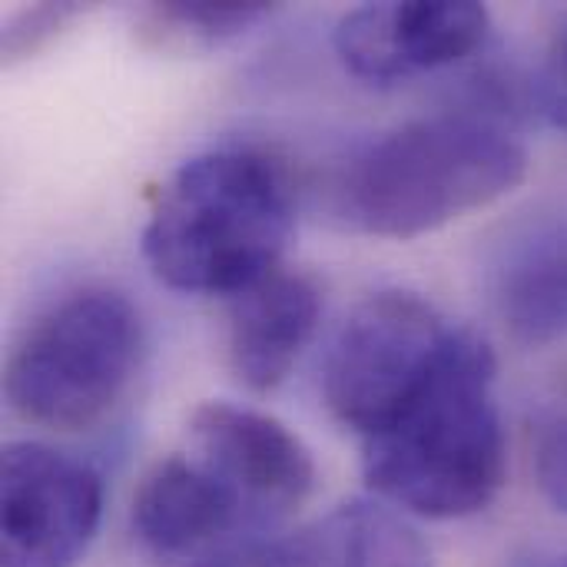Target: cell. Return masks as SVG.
Returning <instances> with one entry per match:
<instances>
[{"mask_svg":"<svg viewBox=\"0 0 567 567\" xmlns=\"http://www.w3.org/2000/svg\"><path fill=\"white\" fill-rule=\"evenodd\" d=\"M492 346L458 329L435 375L382 429L362 439L369 488L402 515L455 522L485 512L508 475Z\"/></svg>","mask_w":567,"mask_h":567,"instance_id":"1","label":"cell"},{"mask_svg":"<svg viewBox=\"0 0 567 567\" xmlns=\"http://www.w3.org/2000/svg\"><path fill=\"white\" fill-rule=\"evenodd\" d=\"M292 226L296 189L282 159L259 146H216L166 179L140 246L163 286L233 299L282 266Z\"/></svg>","mask_w":567,"mask_h":567,"instance_id":"2","label":"cell"},{"mask_svg":"<svg viewBox=\"0 0 567 567\" xmlns=\"http://www.w3.org/2000/svg\"><path fill=\"white\" fill-rule=\"evenodd\" d=\"M528 150L492 113H439L402 123L349 156L332 183L346 229L415 239L518 189Z\"/></svg>","mask_w":567,"mask_h":567,"instance_id":"3","label":"cell"},{"mask_svg":"<svg viewBox=\"0 0 567 567\" xmlns=\"http://www.w3.org/2000/svg\"><path fill=\"white\" fill-rule=\"evenodd\" d=\"M143 359L140 309L116 289L86 286L56 299L7 359L10 409L47 432H86L126 395Z\"/></svg>","mask_w":567,"mask_h":567,"instance_id":"4","label":"cell"},{"mask_svg":"<svg viewBox=\"0 0 567 567\" xmlns=\"http://www.w3.org/2000/svg\"><path fill=\"white\" fill-rule=\"evenodd\" d=\"M458 329L419 292L369 296L326 352L322 395L329 412L359 439L372 435L435 375Z\"/></svg>","mask_w":567,"mask_h":567,"instance_id":"5","label":"cell"},{"mask_svg":"<svg viewBox=\"0 0 567 567\" xmlns=\"http://www.w3.org/2000/svg\"><path fill=\"white\" fill-rule=\"evenodd\" d=\"M103 518V478L43 442L0 458V567H76Z\"/></svg>","mask_w":567,"mask_h":567,"instance_id":"6","label":"cell"},{"mask_svg":"<svg viewBox=\"0 0 567 567\" xmlns=\"http://www.w3.org/2000/svg\"><path fill=\"white\" fill-rule=\"evenodd\" d=\"M189 439L196 458L239 498L252 528L289 518L316 492L312 452L266 412L203 402L189 419Z\"/></svg>","mask_w":567,"mask_h":567,"instance_id":"7","label":"cell"},{"mask_svg":"<svg viewBox=\"0 0 567 567\" xmlns=\"http://www.w3.org/2000/svg\"><path fill=\"white\" fill-rule=\"evenodd\" d=\"M482 3H362L342 13L332 33L339 63L362 83L392 86L472 56L488 40Z\"/></svg>","mask_w":567,"mask_h":567,"instance_id":"8","label":"cell"},{"mask_svg":"<svg viewBox=\"0 0 567 567\" xmlns=\"http://www.w3.org/2000/svg\"><path fill=\"white\" fill-rule=\"evenodd\" d=\"M133 535L159 561H206L249 525L239 498L196 458L156 462L133 495Z\"/></svg>","mask_w":567,"mask_h":567,"instance_id":"9","label":"cell"},{"mask_svg":"<svg viewBox=\"0 0 567 567\" xmlns=\"http://www.w3.org/2000/svg\"><path fill=\"white\" fill-rule=\"evenodd\" d=\"M322 319V289L312 276L276 269L229 299L226 359L252 392H272L289 379Z\"/></svg>","mask_w":567,"mask_h":567,"instance_id":"10","label":"cell"},{"mask_svg":"<svg viewBox=\"0 0 567 567\" xmlns=\"http://www.w3.org/2000/svg\"><path fill=\"white\" fill-rule=\"evenodd\" d=\"M266 567H435V555L399 508L349 502L269 545Z\"/></svg>","mask_w":567,"mask_h":567,"instance_id":"11","label":"cell"},{"mask_svg":"<svg viewBox=\"0 0 567 567\" xmlns=\"http://www.w3.org/2000/svg\"><path fill=\"white\" fill-rule=\"evenodd\" d=\"M492 302L508 336L528 349L567 339V219L515 236L492 269Z\"/></svg>","mask_w":567,"mask_h":567,"instance_id":"12","label":"cell"},{"mask_svg":"<svg viewBox=\"0 0 567 567\" xmlns=\"http://www.w3.org/2000/svg\"><path fill=\"white\" fill-rule=\"evenodd\" d=\"M272 13L269 3H150L136 10V33L159 50L206 53Z\"/></svg>","mask_w":567,"mask_h":567,"instance_id":"13","label":"cell"},{"mask_svg":"<svg viewBox=\"0 0 567 567\" xmlns=\"http://www.w3.org/2000/svg\"><path fill=\"white\" fill-rule=\"evenodd\" d=\"M80 13H83L80 3H40V7H27L13 13L3 27V60L13 63V60L33 56L53 37H60V30L73 23Z\"/></svg>","mask_w":567,"mask_h":567,"instance_id":"14","label":"cell"},{"mask_svg":"<svg viewBox=\"0 0 567 567\" xmlns=\"http://www.w3.org/2000/svg\"><path fill=\"white\" fill-rule=\"evenodd\" d=\"M532 465L545 502L567 515V415H555L538 429Z\"/></svg>","mask_w":567,"mask_h":567,"instance_id":"15","label":"cell"},{"mask_svg":"<svg viewBox=\"0 0 567 567\" xmlns=\"http://www.w3.org/2000/svg\"><path fill=\"white\" fill-rule=\"evenodd\" d=\"M542 96H545L551 120L567 130V17L548 47V60L542 73Z\"/></svg>","mask_w":567,"mask_h":567,"instance_id":"16","label":"cell"},{"mask_svg":"<svg viewBox=\"0 0 567 567\" xmlns=\"http://www.w3.org/2000/svg\"><path fill=\"white\" fill-rule=\"evenodd\" d=\"M193 567H266V548H229Z\"/></svg>","mask_w":567,"mask_h":567,"instance_id":"17","label":"cell"},{"mask_svg":"<svg viewBox=\"0 0 567 567\" xmlns=\"http://www.w3.org/2000/svg\"><path fill=\"white\" fill-rule=\"evenodd\" d=\"M561 567H567V561H565V565H561Z\"/></svg>","mask_w":567,"mask_h":567,"instance_id":"18","label":"cell"}]
</instances>
